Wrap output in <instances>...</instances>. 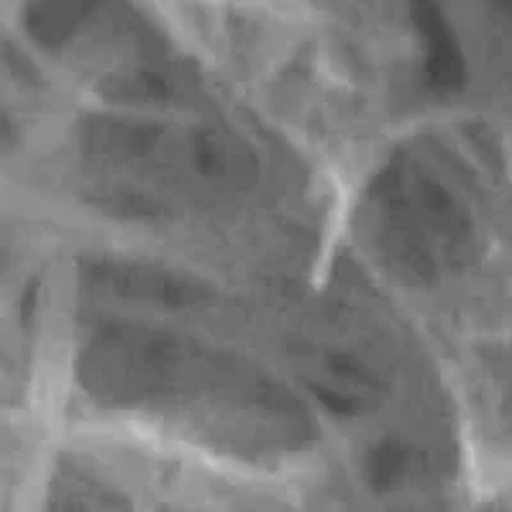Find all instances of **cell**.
<instances>
[{
	"instance_id": "7a4b0ae2",
	"label": "cell",
	"mask_w": 512,
	"mask_h": 512,
	"mask_svg": "<svg viewBox=\"0 0 512 512\" xmlns=\"http://www.w3.org/2000/svg\"><path fill=\"white\" fill-rule=\"evenodd\" d=\"M369 228L384 262L413 285L454 269L469 244L464 203L420 157L400 152L369 187Z\"/></svg>"
},
{
	"instance_id": "6da1fadb",
	"label": "cell",
	"mask_w": 512,
	"mask_h": 512,
	"mask_svg": "<svg viewBox=\"0 0 512 512\" xmlns=\"http://www.w3.org/2000/svg\"><path fill=\"white\" fill-rule=\"evenodd\" d=\"M85 152L105 182V200L131 216L175 210L182 198L221 195L251 180L249 149L218 128L177 131L162 123L105 118L85 128Z\"/></svg>"
},
{
	"instance_id": "3957f363",
	"label": "cell",
	"mask_w": 512,
	"mask_h": 512,
	"mask_svg": "<svg viewBox=\"0 0 512 512\" xmlns=\"http://www.w3.org/2000/svg\"><path fill=\"white\" fill-rule=\"evenodd\" d=\"M425 44V72L436 90H456L464 82V59L436 0H410Z\"/></svg>"
}]
</instances>
